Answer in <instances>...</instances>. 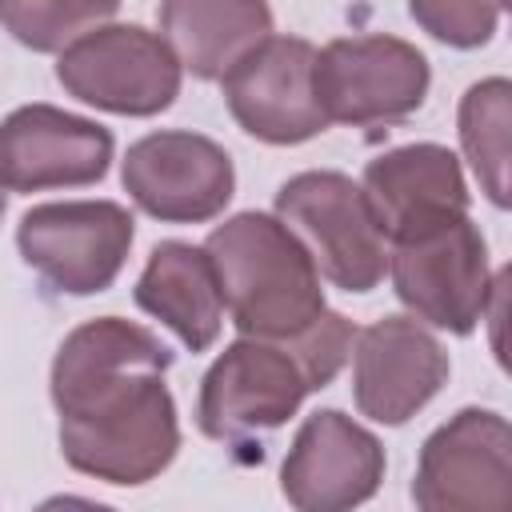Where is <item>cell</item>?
I'll list each match as a JSON object with an SVG mask.
<instances>
[{
    "mask_svg": "<svg viewBox=\"0 0 512 512\" xmlns=\"http://www.w3.org/2000/svg\"><path fill=\"white\" fill-rule=\"evenodd\" d=\"M308 392H316V380L296 340H236L200 380L196 424L212 440H244L280 428Z\"/></svg>",
    "mask_w": 512,
    "mask_h": 512,
    "instance_id": "52a82bcc",
    "label": "cell"
},
{
    "mask_svg": "<svg viewBox=\"0 0 512 512\" xmlns=\"http://www.w3.org/2000/svg\"><path fill=\"white\" fill-rule=\"evenodd\" d=\"M168 344L144 324L96 316L72 328L52 360L64 460L104 484H148L180 452L176 400L164 384Z\"/></svg>",
    "mask_w": 512,
    "mask_h": 512,
    "instance_id": "6da1fadb",
    "label": "cell"
},
{
    "mask_svg": "<svg viewBox=\"0 0 512 512\" xmlns=\"http://www.w3.org/2000/svg\"><path fill=\"white\" fill-rule=\"evenodd\" d=\"M0 216H4V188H0Z\"/></svg>",
    "mask_w": 512,
    "mask_h": 512,
    "instance_id": "7402d4cb",
    "label": "cell"
},
{
    "mask_svg": "<svg viewBox=\"0 0 512 512\" xmlns=\"http://www.w3.org/2000/svg\"><path fill=\"white\" fill-rule=\"evenodd\" d=\"M508 120H512V84L504 76L476 80L460 96V116H456L460 148L496 208H508Z\"/></svg>",
    "mask_w": 512,
    "mask_h": 512,
    "instance_id": "ac0fdd59",
    "label": "cell"
},
{
    "mask_svg": "<svg viewBox=\"0 0 512 512\" xmlns=\"http://www.w3.org/2000/svg\"><path fill=\"white\" fill-rule=\"evenodd\" d=\"M116 140L104 124L56 104H24L0 120V188L48 192L104 180Z\"/></svg>",
    "mask_w": 512,
    "mask_h": 512,
    "instance_id": "4fadbf2b",
    "label": "cell"
},
{
    "mask_svg": "<svg viewBox=\"0 0 512 512\" xmlns=\"http://www.w3.org/2000/svg\"><path fill=\"white\" fill-rule=\"evenodd\" d=\"M380 484L384 444L340 408H316L280 464V488L296 512H356Z\"/></svg>",
    "mask_w": 512,
    "mask_h": 512,
    "instance_id": "8fae6325",
    "label": "cell"
},
{
    "mask_svg": "<svg viewBox=\"0 0 512 512\" xmlns=\"http://www.w3.org/2000/svg\"><path fill=\"white\" fill-rule=\"evenodd\" d=\"M180 60L160 32L108 20L72 40L56 60V80L68 96L116 112L156 116L180 96Z\"/></svg>",
    "mask_w": 512,
    "mask_h": 512,
    "instance_id": "8992f818",
    "label": "cell"
},
{
    "mask_svg": "<svg viewBox=\"0 0 512 512\" xmlns=\"http://www.w3.org/2000/svg\"><path fill=\"white\" fill-rule=\"evenodd\" d=\"M444 344L416 316H384L352 340V396L376 424L412 420L448 380Z\"/></svg>",
    "mask_w": 512,
    "mask_h": 512,
    "instance_id": "5bb4252c",
    "label": "cell"
},
{
    "mask_svg": "<svg viewBox=\"0 0 512 512\" xmlns=\"http://www.w3.org/2000/svg\"><path fill=\"white\" fill-rule=\"evenodd\" d=\"M316 48L304 36H268L220 80L232 120L264 144H304L328 128L312 96Z\"/></svg>",
    "mask_w": 512,
    "mask_h": 512,
    "instance_id": "7c38bea8",
    "label": "cell"
},
{
    "mask_svg": "<svg viewBox=\"0 0 512 512\" xmlns=\"http://www.w3.org/2000/svg\"><path fill=\"white\" fill-rule=\"evenodd\" d=\"M120 184L152 220L204 224L232 200L236 168L212 136L164 128L128 144L120 160Z\"/></svg>",
    "mask_w": 512,
    "mask_h": 512,
    "instance_id": "30bf717a",
    "label": "cell"
},
{
    "mask_svg": "<svg viewBox=\"0 0 512 512\" xmlns=\"http://www.w3.org/2000/svg\"><path fill=\"white\" fill-rule=\"evenodd\" d=\"M36 512H116V508L96 504V500H84V496H52V500H44Z\"/></svg>",
    "mask_w": 512,
    "mask_h": 512,
    "instance_id": "44dd1931",
    "label": "cell"
},
{
    "mask_svg": "<svg viewBox=\"0 0 512 512\" xmlns=\"http://www.w3.org/2000/svg\"><path fill=\"white\" fill-rule=\"evenodd\" d=\"M408 12L424 32L452 48H480L500 24V8L476 0H412Z\"/></svg>",
    "mask_w": 512,
    "mask_h": 512,
    "instance_id": "ffe728a7",
    "label": "cell"
},
{
    "mask_svg": "<svg viewBox=\"0 0 512 512\" xmlns=\"http://www.w3.org/2000/svg\"><path fill=\"white\" fill-rule=\"evenodd\" d=\"M432 84L428 56L392 36H336L312 60V96L328 124H396L408 120Z\"/></svg>",
    "mask_w": 512,
    "mask_h": 512,
    "instance_id": "5b68a950",
    "label": "cell"
},
{
    "mask_svg": "<svg viewBox=\"0 0 512 512\" xmlns=\"http://www.w3.org/2000/svg\"><path fill=\"white\" fill-rule=\"evenodd\" d=\"M156 20L180 68L196 80H224L244 52L272 36V8L260 0H164Z\"/></svg>",
    "mask_w": 512,
    "mask_h": 512,
    "instance_id": "e0dca14e",
    "label": "cell"
},
{
    "mask_svg": "<svg viewBox=\"0 0 512 512\" xmlns=\"http://www.w3.org/2000/svg\"><path fill=\"white\" fill-rule=\"evenodd\" d=\"M136 220L116 200H52L36 204L16 224V244L56 292L96 296L120 276Z\"/></svg>",
    "mask_w": 512,
    "mask_h": 512,
    "instance_id": "ba28073f",
    "label": "cell"
},
{
    "mask_svg": "<svg viewBox=\"0 0 512 512\" xmlns=\"http://www.w3.org/2000/svg\"><path fill=\"white\" fill-rule=\"evenodd\" d=\"M360 192L384 232V244L396 232H408L436 216L468 212L472 200L460 160L444 144H404L380 152L376 160H368Z\"/></svg>",
    "mask_w": 512,
    "mask_h": 512,
    "instance_id": "9a60e30c",
    "label": "cell"
},
{
    "mask_svg": "<svg viewBox=\"0 0 512 512\" xmlns=\"http://www.w3.org/2000/svg\"><path fill=\"white\" fill-rule=\"evenodd\" d=\"M116 12V0H8L0 4V24L32 52H64Z\"/></svg>",
    "mask_w": 512,
    "mask_h": 512,
    "instance_id": "d6986e66",
    "label": "cell"
},
{
    "mask_svg": "<svg viewBox=\"0 0 512 512\" xmlns=\"http://www.w3.org/2000/svg\"><path fill=\"white\" fill-rule=\"evenodd\" d=\"M132 300L168 324L188 352H208L224 324V296L204 248L184 240H160L136 280Z\"/></svg>",
    "mask_w": 512,
    "mask_h": 512,
    "instance_id": "2e32d148",
    "label": "cell"
},
{
    "mask_svg": "<svg viewBox=\"0 0 512 512\" xmlns=\"http://www.w3.org/2000/svg\"><path fill=\"white\" fill-rule=\"evenodd\" d=\"M276 220L304 244L316 272L336 288L372 292L384 280V232L352 176L332 168L288 176L276 192Z\"/></svg>",
    "mask_w": 512,
    "mask_h": 512,
    "instance_id": "277c9868",
    "label": "cell"
},
{
    "mask_svg": "<svg viewBox=\"0 0 512 512\" xmlns=\"http://www.w3.org/2000/svg\"><path fill=\"white\" fill-rule=\"evenodd\" d=\"M204 252L244 340H296L328 312L312 256L268 212L228 216L208 232Z\"/></svg>",
    "mask_w": 512,
    "mask_h": 512,
    "instance_id": "7a4b0ae2",
    "label": "cell"
},
{
    "mask_svg": "<svg viewBox=\"0 0 512 512\" xmlns=\"http://www.w3.org/2000/svg\"><path fill=\"white\" fill-rule=\"evenodd\" d=\"M388 272L400 304L432 328L468 336L492 308L488 244L468 212L436 216L388 240Z\"/></svg>",
    "mask_w": 512,
    "mask_h": 512,
    "instance_id": "3957f363",
    "label": "cell"
},
{
    "mask_svg": "<svg viewBox=\"0 0 512 512\" xmlns=\"http://www.w3.org/2000/svg\"><path fill=\"white\" fill-rule=\"evenodd\" d=\"M416 512H512V428L492 408H460L420 448Z\"/></svg>",
    "mask_w": 512,
    "mask_h": 512,
    "instance_id": "9c48e42d",
    "label": "cell"
}]
</instances>
